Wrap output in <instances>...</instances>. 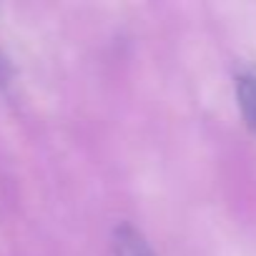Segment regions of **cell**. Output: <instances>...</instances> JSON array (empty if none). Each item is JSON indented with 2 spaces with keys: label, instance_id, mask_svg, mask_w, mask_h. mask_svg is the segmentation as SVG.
<instances>
[{
  "label": "cell",
  "instance_id": "1",
  "mask_svg": "<svg viewBox=\"0 0 256 256\" xmlns=\"http://www.w3.org/2000/svg\"><path fill=\"white\" fill-rule=\"evenodd\" d=\"M236 100L244 120L256 131V68H246L236 76Z\"/></svg>",
  "mask_w": 256,
  "mask_h": 256
},
{
  "label": "cell",
  "instance_id": "2",
  "mask_svg": "<svg viewBox=\"0 0 256 256\" xmlns=\"http://www.w3.org/2000/svg\"><path fill=\"white\" fill-rule=\"evenodd\" d=\"M113 251L116 256H154L144 234L136 231L131 224H120L113 231Z\"/></svg>",
  "mask_w": 256,
  "mask_h": 256
},
{
  "label": "cell",
  "instance_id": "3",
  "mask_svg": "<svg viewBox=\"0 0 256 256\" xmlns=\"http://www.w3.org/2000/svg\"><path fill=\"white\" fill-rule=\"evenodd\" d=\"M3 76H6V63L0 60V78H3Z\"/></svg>",
  "mask_w": 256,
  "mask_h": 256
}]
</instances>
